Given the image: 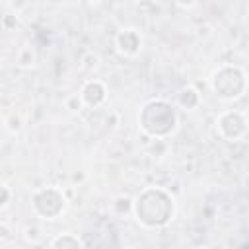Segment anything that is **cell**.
<instances>
[{
    "label": "cell",
    "instance_id": "obj_11",
    "mask_svg": "<svg viewBox=\"0 0 249 249\" xmlns=\"http://www.w3.org/2000/svg\"><path fill=\"white\" fill-rule=\"evenodd\" d=\"M35 60H37V56H35V51L31 49V47H23V49H19V53H18V56H16V62H18V66L19 68H33L35 66Z\"/></svg>",
    "mask_w": 249,
    "mask_h": 249
},
{
    "label": "cell",
    "instance_id": "obj_8",
    "mask_svg": "<svg viewBox=\"0 0 249 249\" xmlns=\"http://www.w3.org/2000/svg\"><path fill=\"white\" fill-rule=\"evenodd\" d=\"M200 101H202L200 91H198L196 88H193V86H187V88H183V89L177 93V105H179L181 109H185V111H195V109H198Z\"/></svg>",
    "mask_w": 249,
    "mask_h": 249
},
{
    "label": "cell",
    "instance_id": "obj_15",
    "mask_svg": "<svg viewBox=\"0 0 249 249\" xmlns=\"http://www.w3.org/2000/svg\"><path fill=\"white\" fill-rule=\"evenodd\" d=\"M64 105H66V109H68L70 113H80V111L84 109V103H82V99H80V95H78V93L70 95V97L64 101Z\"/></svg>",
    "mask_w": 249,
    "mask_h": 249
},
{
    "label": "cell",
    "instance_id": "obj_19",
    "mask_svg": "<svg viewBox=\"0 0 249 249\" xmlns=\"http://www.w3.org/2000/svg\"><path fill=\"white\" fill-rule=\"evenodd\" d=\"M12 237H14V230L6 222H0V241H10Z\"/></svg>",
    "mask_w": 249,
    "mask_h": 249
},
{
    "label": "cell",
    "instance_id": "obj_12",
    "mask_svg": "<svg viewBox=\"0 0 249 249\" xmlns=\"http://www.w3.org/2000/svg\"><path fill=\"white\" fill-rule=\"evenodd\" d=\"M4 126H6V130L12 132V134L21 132V128H23V119H21V115H19L18 111L8 113V117L4 119Z\"/></svg>",
    "mask_w": 249,
    "mask_h": 249
},
{
    "label": "cell",
    "instance_id": "obj_22",
    "mask_svg": "<svg viewBox=\"0 0 249 249\" xmlns=\"http://www.w3.org/2000/svg\"><path fill=\"white\" fill-rule=\"evenodd\" d=\"M195 249H206V247H195Z\"/></svg>",
    "mask_w": 249,
    "mask_h": 249
},
{
    "label": "cell",
    "instance_id": "obj_6",
    "mask_svg": "<svg viewBox=\"0 0 249 249\" xmlns=\"http://www.w3.org/2000/svg\"><path fill=\"white\" fill-rule=\"evenodd\" d=\"M115 49L123 56H136L142 51V35L134 27H123L115 35Z\"/></svg>",
    "mask_w": 249,
    "mask_h": 249
},
{
    "label": "cell",
    "instance_id": "obj_18",
    "mask_svg": "<svg viewBox=\"0 0 249 249\" xmlns=\"http://www.w3.org/2000/svg\"><path fill=\"white\" fill-rule=\"evenodd\" d=\"M2 25H4V29H14L16 25H18V14H6V16H2Z\"/></svg>",
    "mask_w": 249,
    "mask_h": 249
},
{
    "label": "cell",
    "instance_id": "obj_13",
    "mask_svg": "<svg viewBox=\"0 0 249 249\" xmlns=\"http://www.w3.org/2000/svg\"><path fill=\"white\" fill-rule=\"evenodd\" d=\"M80 62H82V68H84V70H95V68L99 66L101 58H99V54H95L93 51H88V53L82 54Z\"/></svg>",
    "mask_w": 249,
    "mask_h": 249
},
{
    "label": "cell",
    "instance_id": "obj_21",
    "mask_svg": "<svg viewBox=\"0 0 249 249\" xmlns=\"http://www.w3.org/2000/svg\"><path fill=\"white\" fill-rule=\"evenodd\" d=\"M72 179H74V181H82L84 177H82V175H78V173H74V175H72Z\"/></svg>",
    "mask_w": 249,
    "mask_h": 249
},
{
    "label": "cell",
    "instance_id": "obj_17",
    "mask_svg": "<svg viewBox=\"0 0 249 249\" xmlns=\"http://www.w3.org/2000/svg\"><path fill=\"white\" fill-rule=\"evenodd\" d=\"M10 200H12V191H10V187H8L6 183H0V210L6 208V206L10 204Z\"/></svg>",
    "mask_w": 249,
    "mask_h": 249
},
{
    "label": "cell",
    "instance_id": "obj_10",
    "mask_svg": "<svg viewBox=\"0 0 249 249\" xmlns=\"http://www.w3.org/2000/svg\"><path fill=\"white\" fill-rule=\"evenodd\" d=\"M111 210H113L117 216H121V218L132 214V198L126 196V195H119V196H115L113 202H111Z\"/></svg>",
    "mask_w": 249,
    "mask_h": 249
},
{
    "label": "cell",
    "instance_id": "obj_5",
    "mask_svg": "<svg viewBox=\"0 0 249 249\" xmlns=\"http://www.w3.org/2000/svg\"><path fill=\"white\" fill-rule=\"evenodd\" d=\"M247 130H249L247 117L237 109L222 111L216 119V132L222 140H228V142L243 140L247 136Z\"/></svg>",
    "mask_w": 249,
    "mask_h": 249
},
{
    "label": "cell",
    "instance_id": "obj_1",
    "mask_svg": "<svg viewBox=\"0 0 249 249\" xmlns=\"http://www.w3.org/2000/svg\"><path fill=\"white\" fill-rule=\"evenodd\" d=\"M132 216L148 230L165 228L175 216V198L163 187H146L132 198Z\"/></svg>",
    "mask_w": 249,
    "mask_h": 249
},
{
    "label": "cell",
    "instance_id": "obj_16",
    "mask_svg": "<svg viewBox=\"0 0 249 249\" xmlns=\"http://www.w3.org/2000/svg\"><path fill=\"white\" fill-rule=\"evenodd\" d=\"M148 152L154 154V156H163L167 152L165 140H152V144H148Z\"/></svg>",
    "mask_w": 249,
    "mask_h": 249
},
{
    "label": "cell",
    "instance_id": "obj_3",
    "mask_svg": "<svg viewBox=\"0 0 249 249\" xmlns=\"http://www.w3.org/2000/svg\"><path fill=\"white\" fill-rule=\"evenodd\" d=\"M210 88L222 101H237L247 91V72L237 64H222L212 72Z\"/></svg>",
    "mask_w": 249,
    "mask_h": 249
},
{
    "label": "cell",
    "instance_id": "obj_9",
    "mask_svg": "<svg viewBox=\"0 0 249 249\" xmlns=\"http://www.w3.org/2000/svg\"><path fill=\"white\" fill-rule=\"evenodd\" d=\"M51 249H84V243L76 233L64 231L51 241Z\"/></svg>",
    "mask_w": 249,
    "mask_h": 249
},
{
    "label": "cell",
    "instance_id": "obj_4",
    "mask_svg": "<svg viewBox=\"0 0 249 249\" xmlns=\"http://www.w3.org/2000/svg\"><path fill=\"white\" fill-rule=\"evenodd\" d=\"M66 198L58 187H41L31 193V208L39 218L56 220L66 210Z\"/></svg>",
    "mask_w": 249,
    "mask_h": 249
},
{
    "label": "cell",
    "instance_id": "obj_20",
    "mask_svg": "<svg viewBox=\"0 0 249 249\" xmlns=\"http://www.w3.org/2000/svg\"><path fill=\"white\" fill-rule=\"evenodd\" d=\"M177 6H179V8H185V10H189V8H195V6H196V2H187V4H183V2H177Z\"/></svg>",
    "mask_w": 249,
    "mask_h": 249
},
{
    "label": "cell",
    "instance_id": "obj_2",
    "mask_svg": "<svg viewBox=\"0 0 249 249\" xmlns=\"http://www.w3.org/2000/svg\"><path fill=\"white\" fill-rule=\"evenodd\" d=\"M179 117L165 99H150L138 111V126L152 140H165L177 130Z\"/></svg>",
    "mask_w": 249,
    "mask_h": 249
},
{
    "label": "cell",
    "instance_id": "obj_7",
    "mask_svg": "<svg viewBox=\"0 0 249 249\" xmlns=\"http://www.w3.org/2000/svg\"><path fill=\"white\" fill-rule=\"evenodd\" d=\"M80 99L84 103V107H101L107 99V86L101 82V80H88L82 89H80Z\"/></svg>",
    "mask_w": 249,
    "mask_h": 249
},
{
    "label": "cell",
    "instance_id": "obj_14",
    "mask_svg": "<svg viewBox=\"0 0 249 249\" xmlns=\"http://www.w3.org/2000/svg\"><path fill=\"white\" fill-rule=\"evenodd\" d=\"M23 237L29 241V243H39L41 239H43V231H41V228L39 226H35V224H27L25 228H23Z\"/></svg>",
    "mask_w": 249,
    "mask_h": 249
}]
</instances>
